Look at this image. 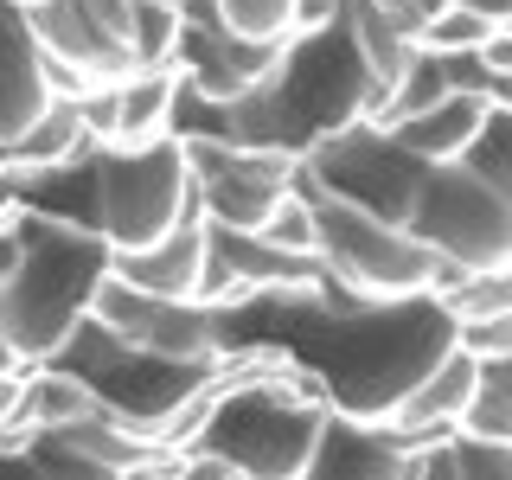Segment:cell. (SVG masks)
<instances>
[{
    "instance_id": "1",
    "label": "cell",
    "mask_w": 512,
    "mask_h": 480,
    "mask_svg": "<svg viewBox=\"0 0 512 480\" xmlns=\"http://www.w3.org/2000/svg\"><path fill=\"white\" fill-rule=\"evenodd\" d=\"M237 308L263 314V346H276L327 410L359 416V423H384L410 397V384L455 346V314L436 295L359 301L333 276L314 288L250 295Z\"/></svg>"
},
{
    "instance_id": "2",
    "label": "cell",
    "mask_w": 512,
    "mask_h": 480,
    "mask_svg": "<svg viewBox=\"0 0 512 480\" xmlns=\"http://www.w3.org/2000/svg\"><path fill=\"white\" fill-rule=\"evenodd\" d=\"M378 103H384V84L365 71L346 20L333 13L327 26L295 32V39L282 45L276 71H269L250 96L224 103L212 116V128H186V135H231V141H250V148L308 154L314 141L333 135V128L372 122Z\"/></svg>"
},
{
    "instance_id": "3",
    "label": "cell",
    "mask_w": 512,
    "mask_h": 480,
    "mask_svg": "<svg viewBox=\"0 0 512 480\" xmlns=\"http://www.w3.org/2000/svg\"><path fill=\"white\" fill-rule=\"evenodd\" d=\"M109 256L116 250L90 224L13 205V256L0 269V333H7L13 359L45 365L71 340V327L90 314L96 288L109 276Z\"/></svg>"
},
{
    "instance_id": "4",
    "label": "cell",
    "mask_w": 512,
    "mask_h": 480,
    "mask_svg": "<svg viewBox=\"0 0 512 480\" xmlns=\"http://www.w3.org/2000/svg\"><path fill=\"white\" fill-rule=\"evenodd\" d=\"M45 365L77 372L116 423L141 429L148 442L167 448V423L180 416L186 397H199L205 384L218 378L224 352H218V359H160V352H141V346H128L122 333H109L96 314H84L71 327V340H64Z\"/></svg>"
},
{
    "instance_id": "5",
    "label": "cell",
    "mask_w": 512,
    "mask_h": 480,
    "mask_svg": "<svg viewBox=\"0 0 512 480\" xmlns=\"http://www.w3.org/2000/svg\"><path fill=\"white\" fill-rule=\"evenodd\" d=\"M295 192L314 212L320 269H327L346 295H359V301H404V295H436L448 276H461V269H448L436 250L416 244L397 218H378V212H365V205H346V199L314 192L301 180H295Z\"/></svg>"
},
{
    "instance_id": "6",
    "label": "cell",
    "mask_w": 512,
    "mask_h": 480,
    "mask_svg": "<svg viewBox=\"0 0 512 480\" xmlns=\"http://www.w3.org/2000/svg\"><path fill=\"white\" fill-rule=\"evenodd\" d=\"M404 231L423 250H436L448 269H461V276L512 263V205L468 160L423 167V180L410 192V212H404Z\"/></svg>"
},
{
    "instance_id": "7",
    "label": "cell",
    "mask_w": 512,
    "mask_h": 480,
    "mask_svg": "<svg viewBox=\"0 0 512 480\" xmlns=\"http://www.w3.org/2000/svg\"><path fill=\"white\" fill-rule=\"evenodd\" d=\"M192 212V167L180 135L96 148V231L109 250H141Z\"/></svg>"
},
{
    "instance_id": "8",
    "label": "cell",
    "mask_w": 512,
    "mask_h": 480,
    "mask_svg": "<svg viewBox=\"0 0 512 480\" xmlns=\"http://www.w3.org/2000/svg\"><path fill=\"white\" fill-rule=\"evenodd\" d=\"M295 180L314 186V192H333V199H346V205H365V212H378V218H397V224H404L410 192H416V180H423V160L397 148L391 128H378V122H346V128H333L327 141H314V148L301 154Z\"/></svg>"
},
{
    "instance_id": "9",
    "label": "cell",
    "mask_w": 512,
    "mask_h": 480,
    "mask_svg": "<svg viewBox=\"0 0 512 480\" xmlns=\"http://www.w3.org/2000/svg\"><path fill=\"white\" fill-rule=\"evenodd\" d=\"M180 148L192 167V199L224 231H256L269 218V205L295 186V167H301V154L250 148V141H231V135H180Z\"/></svg>"
},
{
    "instance_id": "10",
    "label": "cell",
    "mask_w": 512,
    "mask_h": 480,
    "mask_svg": "<svg viewBox=\"0 0 512 480\" xmlns=\"http://www.w3.org/2000/svg\"><path fill=\"white\" fill-rule=\"evenodd\" d=\"M90 314L109 333H122L128 346L160 352V359H218L224 352V314L205 301H180V295H148L128 288L122 276H103Z\"/></svg>"
},
{
    "instance_id": "11",
    "label": "cell",
    "mask_w": 512,
    "mask_h": 480,
    "mask_svg": "<svg viewBox=\"0 0 512 480\" xmlns=\"http://www.w3.org/2000/svg\"><path fill=\"white\" fill-rule=\"evenodd\" d=\"M26 26L45 58L71 64L84 84H116L135 71L128 58V0H32Z\"/></svg>"
},
{
    "instance_id": "12",
    "label": "cell",
    "mask_w": 512,
    "mask_h": 480,
    "mask_svg": "<svg viewBox=\"0 0 512 480\" xmlns=\"http://www.w3.org/2000/svg\"><path fill=\"white\" fill-rule=\"evenodd\" d=\"M288 39H244V32H231L224 20H192L180 26V45H173V71H180V84L192 103H237V96H250L263 84L269 71H276Z\"/></svg>"
},
{
    "instance_id": "13",
    "label": "cell",
    "mask_w": 512,
    "mask_h": 480,
    "mask_svg": "<svg viewBox=\"0 0 512 480\" xmlns=\"http://www.w3.org/2000/svg\"><path fill=\"white\" fill-rule=\"evenodd\" d=\"M301 480H423V461L391 423H359V416L327 410Z\"/></svg>"
},
{
    "instance_id": "14",
    "label": "cell",
    "mask_w": 512,
    "mask_h": 480,
    "mask_svg": "<svg viewBox=\"0 0 512 480\" xmlns=\"http://www.w3.org/2000/svg\"><path fill=\"white\" fill-rule=\"evenodd\" d=\"M205 250H212V218L199 212V199H192V212L173 224L167 237H154V244H141V250H116V256H109V276H122L128 288H148V295L199 301Z\"/></svg>"
},
{
    "instance_id": "15",
    "label": "cell",
    "mask_w": 512,
    "mask_h": 480,
    "mask_svg": "<svg viewBox=\"0 0 512 480\" xmlns=\"http://www.w3.org/2000/svg\"><path fill=\"white\" fill-rule=\"evenodd\" d=\"M52 103V84H45V52L32 39L20 0H0V148L26 135L32 122Z\"/></svg>"
},
{
    "instance_id": "16",
    "label": "cell",
    "mask_w": 512,
    "mask_h": 480,
    "mask_svg": "<svg viewBox=\"0 0 512 480\" xmlns=\"http://www.w3.org/2000/svg\"><path fill=\"white\" fill-rule=\"evenodd\" d=\"M487 116H493L487 96L455 90V96H442V103H429L423 116H404L391 135H397V148L416 154L423 167H442V160H461V154L474 148L480 128H487Z\"/></svg>"
},
{
    "instance_id": "17",
    "label": "cell",
    "mask_w": 512,
    "mask_h": 480,
    "mask_svg": "<svg viewBox=\"0 0 512 480\" xmlns=\"http://www.w3.org/2000/svg\"><path fill=\"white\" fill-rule=\"evenodd\" d=\"M116 148H135V141L173 135L180 128V71L173 64H154V71H128L116 77Z\"/></svg>"
},
{
    "instance_id": "18",
    "label": "cell",
    "mask_w": 512,
    "mask_h": 480,
    "mask_svg": "<svg viewBox=\"0 0 512 480\" xmlns=\"http://www.w3.org/2000/svg\"><path fill=\"white\" fill-rule=\"evenodd\" d=\"M77 154H90L84 109H77V96H52L45 116L7 148V173H52V167H64V160H77ZM7 173H0V180H7Z\"/></svg>"
},
{
    "instance_id": "19",
    "label": "cell",
    "mask_w": 512,
    "mask_h": 480,
    "mask_svg": "<svg viewBox=\"0 0 512 480\" xmlns=\"http://www.w3.org/2000/svg\"><path fill=\"white\" fill-rule=\"evenodd\" d=\"M103 410L96 404V391L77 372H64V365H26V391H20V416H13L7 429H26V436H39V429H71L77 416Z\"/></svg>"
},
{
    "instance_id": "20",
    "label": "cell",
    "mask_w": 512,
    "mask_h": 480,
    "mask_svg": "<svg viewBox=\"0 0 512 480\" xmlns=\"http://www.w3.org/2000/svg\"><path fill=\"white\" fill-rule=\"evenodd\" d=\"M340 20L352 32V45H359V58H365V71L378 77L384 90L404 77V64L416 58V32L397 20L391 7H378V0H340Z\"/></svg>"
},
{
    "instance_id": "21",
    "label": "cell",
    "mask_w": 512,
    "mask_h": 480,
    "mask_svg": "<svg viewBox=\"0 0 512 480\" xmlns=\"http://www.w3.org/2000/svg\"><path fill=\"white\" fill-rule=\"evenodd\" d=\"M461 429L468 436H487V442H512V346L480 359V378H474V397L461 410Z\"/></svg>"
},
{
    "instance_id": "22",
    "label": "cell",
    "mask_w": 512,
    "mask_h": 480,
    "mask_svg": "<svg viewBox=\"0 0 512 480\" xmlns=\"http://www.w3.org/2000/svg\"><path fill=\"white\" fill-rule=\"evenodd\" d=\"M173 45H180V7L173 0H128V58H135V71L173 64Z\"/></svg>"
},
{
    "instance_id": "23",
    "label": "cell",
    "mask_w": 512,
    "mask_h": 480,
    "mask_svg": "<svg viewBox=\"0 0 512 480\" xmlns=\"http://www.w3.org/2000/svg\"><path fill=\"white\" fill-rule=\"evenodd\" d=\"M487 39H493V20H480L461 0H448V7H436L416 26V45H423V52H480Z\"/></svg>"
},
{
    "instance_id": "24",
    "label": "cell",
    "mask_w": 512,
    "mask_h": 480,
    "mask_svg": "<svg viewBox=\"0 0 512 480\" xmlns=\"http://www.w3.org/2000/svg\"><path fill=\"white\" fill-rule=\"evenodd\" d=\"M26 455L39 461L45 480H116V468H103L96 455H84L64 429H39V436H26Z\"/></svg>"
},
{
    "instance_id": "25",
    "label": "cell",
    "mask_w": 512,
    "mask_h": 480,
    "mask_svg": "<svg viewBox=\"0 0 512 480\" xmlns=\"http://www.w3.org/2000/svg\"><path fill=\"white\" fill-rule=\"evenodd\" d=\"M218 20L244 39H295V0H212Z\"/></svg>"
},
{
    "instance_id": "26",
    "label": "cell",
    "mask_w": 512,
    "mask_h": 480,
    "mask_svg": "<svg viewBox=\"0 0 512 480\" xmlns=\"http://www.w3.org/2000/svg\"><path fill=\"white\" fill-rule=\"evenodd\" d=\"M256 237H269L276 250H295V256H314V212H308V199H301L295 186L282 192L276 205H269V218L256 224Z\"/></svg>"
},
{
    "instance_id": "27",
    "label": "cell",
    "mask_w": 512,
    "mask_h": 480,
    "mask_svg": "<svg viewBox=\"0 0 512 480\" xmlns=\"http://www.w3.org/2000/svg\"><path fill=\"white\" fill-rule=\"evenodd\" d=\"M448 461H455V480H512V442H487V436L455 429Z\"/></svg>"
},
{
    "instance_id": "28",
    "label": "cell",
    "mask_w": 512,
    "mask_h": 480,
    "mask_svg": "<svg viewBox=\"0 0 512 480\" xmlns=\"http://www.w3.org/2000/svg\"><path fill=\"white\" fill-rule=\"evenodd\" d=\"M461 160L487 173V180L506 192V205H512V109H493L487 128H480V141H474V148L461 154Z\"/></svg>"
},
{
    "instance_id": "29",
    "label": "cell",
    "mask_w": 512,
    "mask_h": 480,
    "mask_svg": "<svg viewBox=\"0 0 512 480\" xmlns=\"http://www.w3.org/2000/svg\"><path fill=\"white\" fill-rule=\"evenodd\" d=\"M167 480H237L231 461L205 455V448H173V474Z\"/></svg>"
},
{
    "instance_id": "30",
    "label": "cell",
    "mask_w": 512,
    "mask_h": 480,
    "mask_svg": "<svg viewBox=\"0 0 512 480\" xmlns=\"http://www.w3.org/2000/svg\"><path fill=\"white\" fill-rule=\"evenodd\" d=\"M0 480H45L39 461L26 455V442H0Z\"/></svg>"
},
{
    "instance_id": "31",
    "label": "cell",
    "mask_w": 512,
    "mask_h": 480,
    "mask_svg": "<svg viewBox=\"0 0 512 480\" xmlns=\"http://www.w3.org/2000/svg\"><path fill=\"white\" fill-rule=\"evenodd\" d=\"M378 7H391L397 20H404V26L416 32V26H423V20H429V13H436V7H448V0H378Z\"/></svg>"
},
{
    "instance_id": "32",
    "label": "cell",
    "mask_w": 512,
    "mask_h": 480,
    "mask_svg": "<svg viewBox=\"0 0 512 480\" xmlns=\"http://www.w3.org/2000/svg\"><path fill=\"white\" fill-rule=\"evenodd\" d=\"M333 13H340V0H295V26L308 32V26H327Z\"/></svg>"
},
{
    "instance_id": "33",
    "label": "cell",
    "mask_w": 512,
    "mask_h": 480,
    "mask_svg": "<svg viewBox=\"0 0 512 480\" xmlns=\"http://www.w3.org/2000/svg\"><path fill=\"white\" fill-rule=\"evenodd\" d=\"M461 7H474L480 20H493V26H512V0H461Z\"/></svg>"
},
{
    "instance_id": "34",
    "label": "cell",
    "mask_w": 512,
    "mask_h": 480,
    "mask_svg": "<svg viewBox=\"0 0 512 480\" xmlns=\"http://www.w3.org/2000/svg\"><path fill=\"white\" fill-rule=\"evenodd\" d=\"M487 103H493V109H512V71H506V77H493V84H487Z\"/></svg>"
},
{
    "instance_id": "35",
    "label": "cell",
    "mask_w": 512,
    "mask_h": 480,
    "mask_svg": "<svg viewBox=\"0 0 512 480\" xmlns=\"http://www.w3.org/2000/svg\"><path fill=\"white\" fill-rule=\"evenodd\" d=\"M13 365H26V359H13V346H7V333H0V372H13Z\"/></svg>"
},
{
    "instance_id": "36",
    "label": "cell",
    "mask_w": 512,
    "mask_h": 480,
    "mask_svg": "<svg viewBox=\"0 0 512 480\" xmlns=\"http://www.w3.org/2000/svg\"><path fill=\"white\" fill-rule=\"evenodd\" d=\"M0 224H7V205H0Z\"/></svg>"
}]
</instances>
